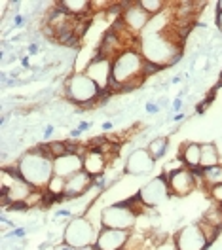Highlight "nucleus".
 Instances as JSON below:
<instances>
[{
  "instance_id": "obj_13",
  "label": "nucleus",
  "mask_w": 222,
  "mask_h": 250,
  "mask_svg": "<svg viewBox=\"0 0 222 250\" xmlns=\"http://www.w3.org/2000/svg\"><path fill=\"white\" fill-rule=\"evenodd\" d=\"M89 78L99 85V89H107L112 82V61L107 55H99L93 61H89V64L84 70Z\"/></svg>"
},
{
  "instance_id": "obj_15",
  "label": "nucleus",
  "mask_w": 222,
  "mask_h": 250,
  "mask_svg": "<svg viewBox=\"0 0 222 250\" xmlns=\"http://www.w3.org/2000/svg\"><path fill=\"white\" fill-rule=\"evenodd\" d=\"M129 241V231L126 229H112L103 228L97 235V250H124V247Z\"/></svg>"
},
{
  "instance_id": "obj_3",
  "label": "nucleus",
  "mask_w": 222,
  "mask_h": 250,
  "mask_svg": "<svg viewBox=\"0 0 222 250\" xmlns=\"http://www.w3.org/2000/svg\"><path fill=\"white\" fill-rule=\"evenodd\" d=\"M17 174L34 189L48 188L53 174V157L42 150H31L17 161Z\"/></svg>"
},
{
  "instance_id": "obj_8",
  "label": "nucleus",
  "mask_w": 222,
  "mask_h": 250,
  "mask_svg": "<svg viewBox=\"0 0 222 250\" xmlns=\"http://www.w3.org/2000/svg\"><path fill=\"white\" fill-rule=\"evenodd\" d=\"M34 188L27 184L19 174L2 172V197L10 203H27L31 199V193Z\"/></svg>"
},
{
  "instance_id": "obj_9",
  "label": "nucleus",
  "mask_w": 222,
  "mask_h": 250,
  "mask_svg": "<svg viewBox=\"0 0 222 250\" xmlns=\"http://www.w3.org/2000/svg\"><path fill=\"white\" fill-rule=\"evenodd\" d=\"M169 193L171 189L167 184V176H156L139 189V201L144 207H158L163 201H167Z\"/></svg>"
},
{
  "instance_id": "obj_20",
  "label": "nucleus",
  "mask_w": 222,
  "mask_h": 250,
  "mask_svg": "<svg viewBox=\"0 0 222 250\" xmlns=\"http://www.w3.org/2000/svg\"><path fill=\"white\" fill-rule=\"evenodd\" d=\"M59 6H61V10H63L65 14L74 17L82 16V14L91 10V2L89 0H63Z\"/></svg>"
},
{
  "instance_id": "obj_24",
  "label": "nucleus",
  "mask_w": 222,
  "mask_h": 250,
  "mask_svg": "<svg viewBox=\"0 0 222 250\" xmlns=\"http://www.w3.org/2000/svg\"><path fill=\"white\" fill-rule=\"evenodd\" d=\"M221 207V205H219ZM219 207H213L207 210V214L203 216V224H209L211 228H219L222 226V208Z\"/></svg>"
},
{
  "instance_id": "obj_5",
  "label": "nucleus",
  "mask_w": 222,
  "mask_h": 250,
  "mask_svg": "<svg viewBox=\"0 0 222 250\" xmlns=\"http://www.w3.org/2000/svg\"><path fill=\"white\" fill-rule=\"evenodd\" d=\"M65 87H67V97L70 101H74L76 104H88V103L95 101L99 93H101L99 85L86 72L72 74L70 78L67 80Z\"/></svg>"
},
{
  "instance_id": "obj_30",
  "label": "nucleus",
  "mask_w": 222,
  "mask_h": 250,
  "mask_svg": "<svg viewBox=\"0 0 222 250\" xmlns=\"http://www.w3.org/2000/svg\"><path fill=\"white\" fill-rule=\"evenodd\" d=\"M217 6H219V12H222V0L219 2V4H217Z\"/></svg>"
},
{
  "instance_id": "obj_11",
  "label": "nucleus",
  "mask_w": 222,
  "mask_h": 250,
  "mask_svg": "<svg viewBox=\"0 0 222 250\" xmlns=\"http://www.w3.org/2000/svg\"><path fill=\"white\" fill-rule=\"evenodd\" d=\"M167 184H169V189H171L173 195L186 197V195H190L192 191L196 189L198 178H196V174L190 169L180 167V169H175V171L167 174Z\"/></svg>"
},
{
  "instance_id": "obj_4",
  "label": "nucleus",
  "mask_w": 222,
  "mask_h": 250,
  "mask_svg": "<svg viewBox=\"0 0 222 250\" xmlns=\"http://www.w3.org/2000/svg\"><path fill=\"white\" fill-rule=\"evenodd\" d=\"M97 235H99V231L91 224V220L86 218V216H74L65 226L63 243L68 249H89V247H95Z\"/></svg>"
},
{
  "instance_id": "obj_25",
  "label": "nucleus",
  "mask_w": 222,
  "mask_h": 250,
  "mask_svg": "<svg viewBox=\"0 0 222 250\" xmlns=\"http://www.w3.org/2000/svg\"><path fill=\"white\" fill-rule=\"evenodd\" d=\"M65 188H67V180L61 178V176H53V178L49 180V184L46 189H48L51 195L59 197V195H65Z\"/></svg>"
},
{
  "instance_id": "obj_19",
  "label": "nucleus",
  "mask_w": 222,
  "mask_h": 250,
  "mask_svg": "<svg viewBox=\"0 0 222 250\" xmlns=\"http://www.w3.org/2000/svg\"><path fill=\"white\" fill-rule=\"evenodd\" d=\"M222 165L221 154L215 146V142H205L201 144V161H200V169H209V167H217Z\"/></svg>"
},
{
  "instance_id": "obj_14",
  "label": "nucleus",
  "mask_w": 222,
  "mask_h": 250,
  "mask_svg": "<svg viewBox=\"0 0 222 250\" xmlns=\"http://www.w3.org/2000/svg\"><path fill=\"white\" fill-rule=\"evenodd\" d=\"M84 171V157L74 154V152H67L63 156L53 157V174L61 176L65 180H68L70 176L78 174Z\"/></svg>"
},
{
  "instance_id": "obj_17",
  "label": "nucleus",
  "mask_w": 222,
  "mask_h": 250,
  "mask_svg": "<svg viewBox=\"0 0 222 250\" xmlns=\"http://www.w3.org/2000/svg\"><path fill=\"white\" fill-rule=\"evenodd\" d=\"M82 157H84V171L89 176H99L107 169V156L101 150H88Z\"/></svg>"
},
{
  "instance_id": "obj_26",
  "label": "nucleus",
  "mask_w": 222,
  "mask_h": 250,
  "mask_svg": "<svg viewBox=\"0 0 222 250\" xmlns=\"http://www.w3.org/2000/svg\"><path fill=\"white\" fill-rule=\"evenodd\" d=\"M209 193H211V199H213L217 205H221V207H222V184H219V186H213L211 189H209Z\"/></svg>"
},
{
  "instance_id": "obj_21",
  "label": "nucleus",
  "mask_w": 222,
  "mask_h": 250,
  "mask_svg": "<svg viewBox=\"0 0 222 250\" xmlns=\"http://www.w3.org/2000/svg\"><path fill=\"white\" fill-rule=\"evenodd\" d=\"M201 178H203V182H205L209 188L222 184V165L209 167V169H201Z\"/></svg>"
},
{
  "instance_id": "obj_23",
  "label": "nucleus",
  "mask_w": 222,
  "mask_h": 250,
  "mask_svg": "<svg viewBox=\"0 0 222 250\" xmlns=\"http://www.w3.org/2000/svg\"><path fill=\"white\" fill-rule=\"evenodd\" d=\"M139 4H141V8L146 10L152 17L163 14V8H165V2H163V0H141Z\"/></svg>"
},
{
  "instance_id": "obj_7",
  "label": "nucleus",
  "mask_w": 222,
  "mask_h": 250,
  "mask_svg": "<svg viewBox=\"0 0 222 250\" xmlns=\"http://www.w3.org/2000/svg\"><path fill=\"white\" fill-rule=\"evenodd\" d=\"M175 243L178 250H207L209 233L201 224H186L175 233Z\"/></svg>"
},
{
  "instance_id": "obj_28",
  "label": "nucleus",
  "mask_w": 222,
  "mask_h": 250,
  "mask_svg": "<svg viewBox=\"0 0 222 250\" xmlns=\"http://www.w3.org/2000/svg\"><path fill=\"white\" fill-rule=\"evenodd\" d=\"M215 146H217V150H219V154H221V159H222V139L215 142Z\"/></svg>"
},
{
  "instance_id": "obj_2",
  "label": "nucleus",
  "mask_w": 222,
  "mask_h": 250,
  "mask_svg": "<svg viewBox=\"0 0 222 250\" xmlns=\"http://www.w3.org/2000/svg\"><path fill=\"white\" fill-rule=\"evenodd\" d=\"M146 66H150L139 53V49L127 47L122 49L112 59V83L116 87H133L146 74Z\"/></svg>"
},
{
  "instance_id": "obj_6",
  "label": "nucleus",
  "mask_w": 222,
  "mask_h": 250,
  "mask_svg": "<svg viewBox=\"0 0 222 250\" xmlns=\"http://www.w3.org/2000/svg\"><path fill=\"white\" fill-rule=\"evenodd\" d=\"M137 224V212L126 203L109 205L101 210V226L112 229H126L129 231Z\"/></svg>"
},
{
  "instance_id": "obj_22",
  "label": "nucleus",
  "mask_w": 222,
  "mask_h": 250,
  "mask_svg": "<svg viewBox=\"0 0 222 250\" xmlns=\"http://www.w3.org/2000/svg\"><path fill=\"white\" fill-rule=\"evenodd\" d=\"M167 148H169V141L165 137H158V139H154L148 144V152L154 156V159H159V157L165 156Z\"/></svg>"
},
{
  "instance_id": "obj_27",
  "label": "nucleus",
  "mask_w": 222,
  "mask_h": 250,
  "mask_svg": "<svg viewBox=\"0 0 222 250\" xmlns=\"http://www.w3.org/2000/svg\"><path fill=\"white\" fill-rule=\"evenodd\" d=\"M154 250H178V249H177L175 239H167V241H161L159 245H156Z\"/></svg>"
},
{
  "instance_id": "obj_29",
  "label": "nucleus",
  "mask_w": 222,
  "mask_h": 250,
  "mask_svg": "<svg viewBox=\"0 0 222 250\" xmlns=\"http://www.w3.org/2000/svg\"><path fill=\"white\" fill-rule=\"evenodd\" d=\"M217 25H219V29H221V32H222V12L217 14Z\"/></svg>"
},
{
  "instance_id": "obj_10",
  "label": "nucleus",
  "mask_w": 222,
  "mask_h": 250,
  "mask_svg": "<svg viewBox=\"0 0 222 250\" xmlns=\"http://www.w3.org/2000/svg\"><path fill=\"white\" fill-rule=\"evenodd\" d=\"M154 165H156V159L148 152V148H137L126 159V174L146 176L154 171Z\"/></svg>"
},
{
  "instance_id": "obj_12",
  "label": "nucleus",
  "mask_w": 222,
  "mask_h": 250,
  "mask_svg": "<svg viewBox=\"0 0 222 250\" xmlns=\"http://www.w3.org/2000/svg\"><path fill=\"white\" fill-rule=\"evenodd\" d=\"M150 21H152V16L141 8L139 2L127 6L122 14V23L131 34H143L146 31V27L150 25Z\"/></svg>"
},
{
  "instance_id": "obj_16",
  "label": "nucleus",
  "mask_w": 222,
  "mask_h": 250,
  "mask_svg": "<svg viewBox=\"0 0 222 250\" xmlns=\"http://www.w3.org/2000/svg\"><path fill=\"white\" fill-rule=\"evenodd\" d=\"M91 180H93V176H89L86 171L70 176V178L67 180L65 195H67V197H80V195H84V193L89 189V186H91Z\"/></svg>"
},
{
  "instance_id": "obj_18",
  "label": "nucleus",
  "mask_w": 222,
  "mask_h": 250,
  "mask_svg": "<svg viewBox=\"0 0 222 250\" xmlns=\"http://www.w3.org/2000/svg\"><path fill=\"white\" fill-rule=\"evenodd\" d=\"M180 157L184 161V165H188L190 169H198L200 161H201V144L198 142H186L180 150Z\"/></svg>"
},
{
  "instance_id": "obj_1",
  "label": "nucleus",
  "mask_w": 222,
  "mask_h": 250,
  "mask_svg": "<svg viewBox=\"0 0 222 250\" xmlns=\"http://www.w3.org/2000/svg\"><path fill=\"white\" fill-rule=\"evenodd\" d=\"M163 27H156L150 21L139 38V53L152 66H169L180 57V44Z\"/></svg>"
}]
</instances>
